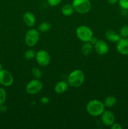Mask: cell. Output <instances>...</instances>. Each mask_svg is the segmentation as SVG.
Wrapping results in <instances>:
<instances>
[{
	"mask_svg": "<svg viewBox=\"0 0 128 129\" xmlns=\"http://www.w3.org/2000/svg\"><path fill=\"white\" fill-rule=\"evenodd\" d=\"M116 102L117 100L115 96H109L105 98L104 104L107 108H112V107L115 105Z\"/></svg>",
	"mask_w": 128,
	"mask_h": 129,
	"instance_id": "17",
	"label": "cell"
},
{
	"mask_svg": "<svg viewBox=\"0 0 128 129\" xmlns=\"http://www.w3.org/2000/svg\"><path fill=\"white\" fill-rule=\"evenodd\" d=\"M116 49L122 55H128V38H120L117 42Z\"/></svg>",
	"mask_w": 128,
	"mask_h": 129,
	"instance_id": "11",
	"label": "cell"
},
{
	"mask_svg": "<svg viewBox=\"0 0 128 129\" xmlns=\"http://www.w3.org/2000/svg\"><path fill=\"white\" fill-rule=\"evenodd\" d=\"M62 0H47L48 5L51 6H56L58 5Z\"/></svg>",
	"mask_w": 128,
	"mask_h": 129,
	"instance_id": "24",
	"label": "cell"
},
{
	"mask_svg": "<svg viewBox=\"0 0 128 129\" xmlns=\"http://www.w3.org/2000/svg\"><path fill=\"white\" fill-rule=\"evenodd\" d=\"M72 5L75 11L80 14H86L91 9L90 0H73Z\"/></svg>",
	"mask_w": 128,
	"mask_h": 129,
	"instance_id": "4",
	"label": "cell"
},
{
	"mask_svg": "<svg viewBox=\"0 0 128 129\" xmlns=\"http://www.w3.org/2000/svg\"><path fill=\"white\" fill-rule=\"evenodd\" d=\"M1 113V108H0V113Z\"/></svg>",
	"mask_w": 128,
	"mask_h": 129,
	"instance_id": "31",
	"label": "cell"
},
{
	"mask_svg": "<svg viewBox=\"0 0 128 129\" xmlns=\"http://www.w3.org/2000/svg\"><path fill=\"white\" fill-rule=\"evenodd\" d=\"M51 28V25L49 22L47 21H44L41 23L38 26V31L41 32H46L49 31Z\"/></svg>",
	"mask_w": 128,
	"mask_h": 129,
	"instance_id": "18",
	"label": "cell"
},
{
	"mask_svg": "<svg viewBox=\"0 0 128 129\" xmlns=\"http://www.w3.org/2000/svg\"><path fill=\"white\" fill-rule=\"evenodd\" d=\"M0 108H1V112H5L7 110V107L5 104H3L0 105Z\"/></svg>",
	"mask_w": 128,
	"mask_h": 129,
	"instance_id": "28",
	"label": "cell"
},
{
	"mask_svg": "<svg viewBox=\"0 0 128 129\" xmlns=\"http://www.w3.org/2000/svg\"><path fill=\"white\" fill-rule=\"evenodd\" d=\"M110 127H111L112 129H122V126L120 125V124H119V123H115V122H114V123H113L111 126H110Z\"/></svg>",
	"mask_w": 128,
	"mask_h": 129,
	"instance_id": "26",
	"label": "cell"
},
{
	"mask_svg": "<svg viewBox=\"0 0 128 129\" xmlns=\"http://www.w3.org/2000/svg\"><path fill=\"white\" fill-rule=\"evenodd\" d=\"M100 116H101V122L104 125L110 127L115 122V115L111 111L105 110Z\"/></svg>",
	"mask_w": 128,
	"mask_h": 129,
	"instance_id": "9",
	"label": "cell"
},
{
	"mask_svg": "<svg viewBox=\"0 0 128 129\" xmlns=\"http://www.w3.org/2000/svg\"><path fill=\"white\" fill-rule=\"evenodd\" d=\"M24 23L28 27H32L35 25L36 23V18L35 15L32 12L27 11L25 13L23 16Z\"/></svg>",
	"mask_w": 128,
	"mask_h": 129,
	"instance_id": "12",
	"label": "cell"
},
{
	"mask_svg": "<svg viewBox=\"0 0 128 129\" xmlns=\"http://www.w3.org/2000/svg\"><path fill=\"white\" fill-rule=\"evenodd\" d=\"M98 40H98V39H97V38H96V37H95L93 36L92 37V39H90V42L91 43V44H92L93 45H94L95 44H96Z\"/></svg>",
	"mask_w": 128,
	"mask_h": 129,
	"instance_id": "27",
	"label": "cell"
},
{
	"mask_svg": "<svg viewBox=\"0 0 128 129\" xmlns=\"http://www.w3.org/2000/svg\"><path fill=\"white\" fill-rule=\"evenodd\" d=\"M85 81V74L80 69H75L69 74L67 78V83L73 88H79Z\"/></svg>",
	"mask_w": 128,
	"mask_h": 129,
	"instance_id": "2",
	"label": "cell"
},
{
	"mask_svg": "<svg viewBox=\"0 0 128 129\" xmlns=\"http://www.w3.org/2000/svg\"><path fill=\"white\" fill-rule=\"evenodd\" d=\"M93 49H94V45L90 42H84L81 50L84 55H89L91 54Z\"/></svg>",
	"mask_w": 128,
	"mask_h": 129,
	"instance_id": "15",
	"label": "cell"
},
{
	"mask_svg": "<svg viewBox=\"0 0 128 129\" xmlns=\"http://www.w3.org/2000/svg\"><path fill=\"white\" fill-rule=\"evenodd\" d=\"M1 69H2V65H1V63H0V71H1Z\"/></svg>",
	"mask_w": 128,
	"mask_h": 129,
	"instance_id": "30",
	"label": "cell"
},
{
	"mask_svg": "<svg viewBox=\"0 0 128 129\" xmlns=\"http://www.w3.org/2000/svg\"><path fill=\"white\" fill-rule=\"evenodd\" d=\"M119 35L121 38H128V25H124L120 28Z\"/></svg>",
	"mask_w": 128,
	"mask_h": 129,
	"instance_id": "21",
	"label": "cell"
},
{
	"mask_svg": "<svg viewBox=\"0 0 128 129\" xmlns=\"http://www.w3.org/2000/svg\"><path fill=\"white\" fill-rule=\"evenodd\" d=\"M35 55H36V52L35 50H32V49L27 50L24 54V57L27 60H31L34 57H35Z\"/></svg>",
	"mask_w": 128,
	"mask_h": 129,
	"instance_id": "19",
	"label": "cell"
},
{
	"mask_svg": "<svg viewBox=\"0 0 128 129\" xmlns=\"http://www.w3.org/2000/svg\"><path fill=\"white\" fill-rule=\"evenodd\" d=\"M69 84L67 82L64 81H60L55 84L54 90L57 94H63L65 93L69 89Z\"/></svg>",
	"mask_w": 128,
	"mask_h": 129,
	"instance_id": "13",
	"label": "cell"
},
{
	"mask_svg": "<svg viewBox=\"0 0 128 129\" xmlns=\"http://www.w3.org/2000/svg\"><path fill=\"white\" fill-rule=\"evenodd\" d=\"M14 78L12 74L8 71L1 69L0 71V84L4 86L8 87L13 84Z\"/></svg>",
	"mask_w": 128,
	"mask_h": 129,
	"instance_id": "8",
	"label": "cell"
},
{
	"mask_svg": "<svg viewBox=\"0 0 128 129\" xmlns=\"http://www.w3.org/2000/svg\"><path fill=\"white\" fill-rule=\"evenodd\" d=\"M75 10L72 4H66L61 8V13L65 16H69L73 15Z\"/></svg>",
	"mask_w": 128,
	"mask_h": 129,
	"instance_id": "16",
	"label": "cell"
},
{
	"mask_svg": "<svg viewBox=\"0 0 128 129\" xmlns=\"http://www.w3.org/2000/svg\"><path fill=\"white\" fill-rule=\"evenodd\" d=\"M31 73L33 76L35 77L36 79H40L42 77V72L39 68H33L31 70Z\"/></svg>",
	"mask_w": 128,
	"mask_h": 129,
	"instance_id": "22",
	"label": "cell"
},
{
	"mask_svg": "<svg viewBox=\"0 0 128 129\" xmlns=\"http://www.w3.org/2000/svg\"><path fill=\"white\" fill-rule=\"evenodd\" d=\"M94 48L97 54L99 55H105L107 54L109 47L107 42L103 40H99L94 45Z\"/></svg>",
	"mask_w": 128,
	"mask_h": 129,
	"instance_id": "10",
	"label": "cell"
},
{
	"mask_svg": "<svg viewBox=\"0 0 128 129\" xmlns=\"http://www.w3.org/2000/svg\"><path fill=\"white\" fill-rule=\"evenodd\" d=\"M7 94L6 91L3 88H0V105L5 104L6 100Z\"/></svg>",
	"mask_w": 128,
	"mask_h": 129,
	"instance_id": "20",
	"label": "cell"
},
{
	"mask_svg": "<svg viewBox=\"0 0 128 129\" xmlns=\"http://www.w3.org/2000/svg\"><path fill=\"white\" fill-rule=\"evenodd\" d=\"M105 38L111 42H117L120 39L119 34L112 30H109L105 32Z\"/></svg>",
	"mask_w": 128,
	"mask_h": 129,
	"instance_id": "14",
	"label": "cell"
},
{
	"mask_svg": "<svg viewBox=\"0 0 128 129\" xmlns=\"http://www.w3.org/2000/svg\"><path fill=\"white\" fill-rule=\"evenodd\" d=\"M41 103L42 104H47L49 102H50V98L47 96H43L41 98V100H40Z\"/></svg>",
	"mask_w": 128,
	"mask_h": 129,
	"instance_id": "25",
	"label": "cell"
},
{
	"mask_svg": "<svg viewBox=\"0 0 128 129\" xmlns=\"http://www.w3.org/2000/svg\"><path fill=\"white\" fill-rule=\"evenodd\" d=\"M119 6L124 10H128V0H119Z\"/></svg>",
	"mask_w": 128,
	"mask_h": 129,
	"instance_id": "23",
	"label": "cell"
},
{
	"mask_svg": "<svg viewBox=\"0 0 128 129\" xmlns=\"http://www.w3.org/2000/svg\"><path fill=\"white\" fill-rule=\"evenodd\" d=\"M43 88V84L38 79H32L28 83L26 86V91L28 94L33 95L36 94L41 91Z\"/></svg>",
	"mask_w": 128,
	"mask_h": 129,
	"instance_id": "6",
	"label": "cell"
},
{
	"mask_svg": "<svg viewBox=\"0 0 128 129\" xmlns=\"http://www.w3.org/2000/svg\"><path fill=\"white\" fill-rule=\"evenodd\" d=\"M108 2V3L110 4V5H115L116 3H117L119 0H107Z\"/></svg>",
	"mask_w": 128,
	"mask_h": 129,
	"instance_id": "29",
	"label": "cell"
},
{
	"mask_svg": "<svg viewBox=\"0 0 128 129\" xmlns=\"http://www.w3.org/2000/svg\"><path fill=\"white\" fill-rule=\"evenodd\" d=\"M40 40L39 31L36 29H30L25 34V41L27 46L32 47L36 45Z\"/></svg>",
	"mask_w": 128,
	"mask_h": 129,
	"instance_id": "5",
	"label": "cell"
},
{
	"mask_svg": "<svg viewBox=\"0 0 128 129\" xmlns=\"http://www.w3.org/2000/svg\"><path fill=\"white\" fill-rule=\"evenodd\" d=\"M76 35L78 39L83 42H90L93 37V31L90 27L81 25L76 29Z\"/></svg>",
	"mask_w": 128,
	"mask_h": 129,
	"instance_id": "3",
	"label": "cell"
},
{
	"mask_svg": "<svg viewBox=\"0 0 128 129\" xmlns=\"http://www.w3.org/2000/svg\"><path fill=\"white\" fill-rule=\"evenodd\" d=\"M105 105L104 103L99 100H92L89 101L86 106L87 113L92 117H99L105 111Z\"/></svg>",
	"mask_w": 128,
	"mask_h": 129,
	"instance_id": "1",
	"label": "cell"
},
{
	"mask_svg": "<svg viewBox=\"0 0 128 129\" xmlns=\"http://www.w3.org/2000/svg\"><path fill=\"white\" fill-rule=\"evenodd\" d=\"M36 60L40 66H46L50 64V55L47 51L45 50H40L36 53L35 55Z\"/></svg>",
	"mask_w": 128,
	"mask_h": 129,
	"instance_id": "7",
	"label": "cell"
}]
</instances>
